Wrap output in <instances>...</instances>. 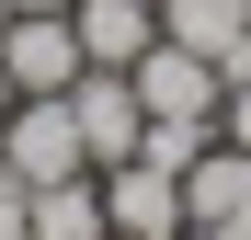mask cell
<instances>
[{
	"label": "cell",
	"mask_w": 251,
	"mask_h": 240,
	"mask_svg": "<svg viewBox=\"0 0 251 240\" xmlns=\"http://www.w3.org/2000/svg\"><path fill=\"white\" fill-rule=\"evenodd\" d=\"M0 172H12V183H69V172H92L69 92H23L12 114H0Z\"/></svg>",
	"instance_id": "6da1fadb"
},
{
	"label": "cell",
	"mask_w": 251,
	"mask_h": 240,
	"mask_svg": "<svg viewBox=\"0 0 251 240\" xmlns=\"http://www.w3.org/2000/svg\"><path fill=\"white\" fill-rule=\"evenodd\" d=\"M69 114H80V149H92V172L137 160V137H149V103H137V80H126V69H80V80H69Z\"/></svg>",
	"instance_id": "7a4b0ae2"
},
{
	"label": "cell",
	"mask_w": 251,
	"mask_h": 240,
	"mask_svg": "<svg viewBox=\"0 0 251 240\" xmlns=\"http://www.w3.org/2000/svg\"><path fill=\"white\" fill-rule=\"evenodd\" d=\"M126 80H137V103H149V114H172V126H217V103H228V80L205 69L194 46H172V34H160Z\"/></svg>",
	"instance_id": "3957f363"
},
{
	"label": "cell",
	"mask_w": 251,
	"mask_h": 240,
	"mask_svg": "<svg viewBox=\"0 0 251 240\" xmlns=\"http://www.w3.org/2000/svg\"><path fill=\"white\" fill-rule=\"evenodd\" d=\"M92 183H103L114 240H183V172H160V160H114V172H92Z\"/></svg>",
	"instance_id": "277c9868"
},
{
	"label": "cell",
	"mask_w": 251,
	"mask_h": 240,
	"mask_svg": "<svg viewBox=\"0 0 251 240\" xmlns=\"http://www.w3.org/2000/svg\"><path fill=\"white\" fill-rule=\"evenodd\" d=\"M0 69H12V92H69L92 57H80L69 12H12V23H0Z\"/></svg>",
	"instance_id": "5b68a950"
},
{
	"label": "cell",
	"mask_w": 251,
	"mask_h": 240,
	"mask_svg": "<svg viewBox=\"0 0 251 240\" xmlns=\"http://www.w3.org/2000/svg\"><path fill=\"white\" fill-rule=\"evenodd\" d=\"M160 34L194 46L217 80H251V0H160Z\"/></svg>",
	"instance_id": "8992f818"
},
{
	"label": "cell",
	"mask_w": 251,
	"mask_h": 240,
	"mask_svg": "<svg viewBox=\"0 0 251 240\" xmlns=\"http://www.w3.org/2000/svg\"><path fill=\"white\" fill-rule=\"evenodd\" d=\"M69 34L92 69H137L160 46V0H69Z\"/></svg>",
	"instance_id": "52a82bcc"
},
{
	"label": "cell",
	"mask_w": 251,
	"mask_h": 240,
	"mask_svg": "<svg viewBox=\"0 0 251 240\" xmlns=\"http://www.w3.org/2000/svg\"><path fill=\"white\" fill-rule=\"evenodd\" d=\"M240 206H251V149L205 137V149H194V172H183V229H228Z\"/></svg>",
	"instance_id": "ba28073f"
},
{
	"label": "cell",
	"mask_w": 251,
	"mask_h": 240,
	"mask_svg": "<svg viewBox=\"0 0 251 240\" xmlns=\"http://www.w3.org/2000/svg\"><path fill=\"white\" fill-rule=\"evenodd\" d=\"M34 240H114V217H103V183H92V172H69V183H34Z\"/></svg>",
	"instance_id": "9c48e42d"
},
{
	"label": "cell",
	"mask_w": 251,
	"mask_h": 240,
	"mask_svg": "<svg viewBox=\"0 0 251 240\" xmlns=\"http://www.w3.org/2000/svg\"><path fill=\"white\" fill-rule=\"evenodd\" d=\"M0 240H34V183L0 172Z\"/></svg>",
	"instance_id": "30bf717a"
},
{
	"label": "cell",
	"mask_w": 251,
	"mask_h": 240,
	"mask_svg": "<svg viewBox=\"0 0 251 240\" xmlns=\"http://www.w3.org/2000/svg\"><path fill=\"white\" fill-rule=\"evenodd\" d=\"M217 137H228V149H251V80H228V103H217Z\"/></svg>",
	"instance_id": "8fae6325"
},
{
	"label": "cell",
	"mask_w": 251,
	"mask_h": 240,
	"mask_svg": "<svg viewBox=\"0 0 251 240\" xmlns=\"http://www.w3.org/2000/svg\"><path fill=\"white\" fill-rule=\"evenodd\" d=\"M12 12H69V0H12Z\"/></svg>",
	"instance_id": "7c38bea8"
},
{
	"label": "cell",
	"mask_w": 251,
	"mask_h": 240,
	"mask_svg": "<svg viewBox=\"0 0 251 240\" xmlns=\"http://www.w3.org/2000/svg\"><path fill=\"white\" fill-rule=\"evenodd\" d=\"M12 103H23V92H12V69H0V114H12Z\"/></svg>",
	"instance_id": "4fadbf2b"
},
{
	"label": "cell",
	"mask_w": 251,
	"mask_h": 240,
	"mask_svg": "<svg viewBox=\"0 0 251 240\" xmlns=\"http://www.w3.org/2000/svg\"><path fill=\"white\" fill-rule=\"evenodd\" d=\"M228 240H251V206H240V217H228Z\"/></svg>",
	"instance_id": "5bb4252c"
},
{
	"label": "cell",
	"mask_w": 251,
	"mask_h": 240,
	"mask_svg": "<svg viewBox=\"0 0 251 240\" xmlns=\"http://www.w3.org/2000/svg\"><path fill=\"white\" fill-rule=\"evenodd\" d=\"M183 240H228V229H183Z\"/></svg>",
	"instance_id": "9a60e30c"
},
{
	"label": "cell",
	"mask_w": 251,
	"mask_h": 240,
	"mask_svg": "<svg viewBox=\"0 0 251 240\" xmlns=\"http://www.w3.org/2000/svg\"><path fill=\"white\" fill-rule=\"evenodd\" d=\"M0 23H12V0H0Z\"/></svg>",
	"instance_id": "2e32d148"
}]
</instances>
